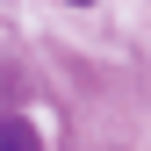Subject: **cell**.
<instances>
[{
	"instance_id": "cell-1",
	"label": "cell",
	"mask_w": 151,
	"mask_h": 151,
	"mask_svg": "<svg viewBox=\"0 0 151 151\" xmlns=\"http://www.w3.org/2000/svg\"><path fill=\"white\" fill-rule=\"evenodd\" d=\"M0 151H43L36 122H22V115H0Z\"/></svg>"
},
{
	"instance_id": "cell-2",
	"label": "cell",
	"mask_w": 151,
	"mask_h": 151,
	"mask_svg": "<svg viewBox=\"0 0 151 151\" xmlns=\"http://www.w3.org/2000/svg\"><path fill=\"white\" fill-rule=\"evenodd\" d=\"M79 7H86V0H79Z\"/></svg>"
}]
</instances>
